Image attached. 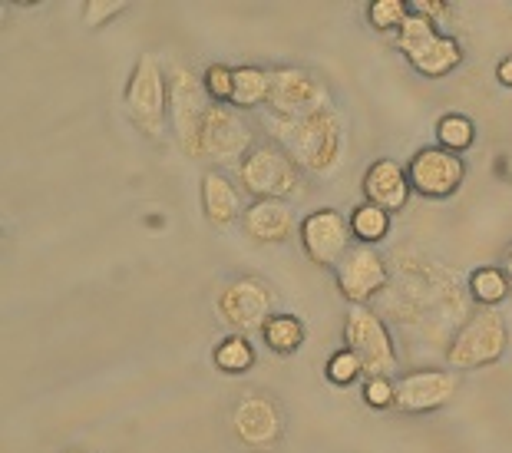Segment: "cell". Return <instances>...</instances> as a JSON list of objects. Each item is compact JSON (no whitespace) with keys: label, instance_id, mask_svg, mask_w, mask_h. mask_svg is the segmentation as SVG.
Listing matches in <instances>:
<instances>
[{"label":"cell","instance_id":"cell-1","mask_svg":"<svg viewBox=\"0 0 512 453\" xmlns=\"http://www.w3.org/2000/svg\"><path fill=\"white\" fill-rule=\"evenodd\" d=\"M394 285L380 298V311L400 328L420 334L430 344H446L466 325L470 311V291L453 268L417 255L413 248H397L394 255Z\"/></svg>","mask_w":512,"mask_h":453},{"label":"cell","instance_id":"cell-2","mask_svg":"<svg viewBox=\"0 0 512 453\" xmlns=\"http://www.w3.org/2000/svg\"><path fill=\"white\" fill-rule=\"evenodd\" d=\"M265 129L275 143L311 176H331L344 156V123L334 106L304 116V120H281L265 113Z\"/></svg>","mask_w":512,"mask_h":453},{"label":"cell","instance_id":"cell-3","mask_svg":"<svg viewBox=\"0 0 512 453\" xmlns=\"http://www.w3.org/2000/svg\"><path fill=\"white\" fill-rule=\"evenodd\" d=\"M509 351V325L503 311L496 308H476L466 325L456 331V338L446 348V364L450 371H476L499 364Z\"/></svg>","mask_w":512,"mask_h":453},{"label":"cell","instance_id":"cell-4","mask_svg":"<svg viewBox=\"0 0 512 453\" xmlns=\"http://www.w3.org/2000/svg\"><path fill=\"white\" fill-rule=\"evenodd\" d=\"M301 182H304V169L278 143L255 146L245 163L238 166V186L255 202L261 199L288 202L301 192Z\"/></svg>","mask_w":512,"mask_h":453},{"label":"cell","instance_id":"cell-5","mask_svg":"<svg viewBox=\"0 0 512 453\" xmlns=\"http://www.w3.org/2000/svg\"><path fill=\"white\" fill-rule=\"evenodd\" d=\"M397 50L410 60V67L420 73V77L440 80L450 77V73L463 63V47L453 37H446L437 30V24H430L427 17L410 14L403 20V27L394 34Z\"/></svg>","mask_w":512,"mask_h":453},{"label":"cell","instance_id":"cell-6","mask_svg":"<svg viewBox=\"0 0 512 453\" xmlns=\"http://www.w3.org/2000/svg\"><path fill=\"white\" fill-rule=\"evenodd\" d=\"M344 341L364 364V377H394L397 371V341L387 318L377 308L351 305L344 318Z\"/></svg>","mask_w":512,"mask_h":453},{"label":"cell","instance_id":"cell-7","mask_svg":"<svg viewBox=\"0 0 512 453\" xmlns=\"http://www.w3.org/2000/svg\"><path fill=\"white\" fill-rule=\"evenodd\" d=\"M123 106L139 129L146 136L159 139L162 126H166L169 116V77L162 73V63L156 53H139L133 77L126 83L123 93Z\"/></svg>","mask_w":512,"mask_h":453},{"label":"cell","instance_id":"cell-8","mask_svg":"<svg viewBox=\"0 0 512 453\" xmlns=\"http://www.w3.org/2000/svg\"><path fill=\"white\" fill-rule=\"evenodd\" d=\"M271 315H275V291L255 275L232 278L215 295V318L228 334H245V338L261 334Z\"/></svg>","mask_w":512,"mask_h":453},{"label":"cell","instance_id":"cell-9","mask_svg":"<svg viewBox=\"0 0 512 453\" xmlns=\"http://www.w3.org/2000/svg\"><path fill=\"white\" fill-rule=\"evenodd\" d=\"M212 110V100L205 93L202 77H195L189 67H172L169 73V120L176 129V139L182 146V153H189L199 159L202 149V126L205 116Z\"/></svg>","mask_w":512,"mask_h":453},{"label":"cell","instance_id":"cell-10","mask_svg":"<svg viewBox=\"0 0 512 453\" xmlns=\"http://www.w3.org/2000/svg\"><path fill=\"white\" fill-rule=\"evenodd\" d=\"M228 427H232L235 440L252 453H271L281 440H285V411L275 397L248 391L232 404L228 414Z\"/></svg>","mask_w":512,"mask_h":453},{"label":"cell","instance_id":"cell-11","mask_svg":"<svg viewBox=\"0 0 512 453\" xmlns=\"http://www.w3.org/2000/svg\"><path fill=\"white\" fill-rule=\"evenodd\" d=\"M337 278V291L351 301V305H364L370 308L374 301L387 295V288L394 285V268L377 248L370 245H354L351 252L344 255V262L334 268Z\"/></svg>","mask_w":512,"mask_h":453},{"label":"cell","instance_id":"cell-12","mask_svg":"<svg viewBox=\"0 0 512 453\" xmlns=\"http://www.w3.org/2000/svg\"><path fill=\"white\" fill-rule=\"evenodd\" d=\"M331 106V93L314 73L301 67H275L271 70V96L265 113L281 120H304Z\"/></svg>","mask_w":512,"mask_h":453},{"label":"cell","instance_id":"cell-13","mask_svg":"<svg viewBox=\"0 0 512 453\" xmlns=\"http://www.w3.org/2000/svg\"><path fill=\"white\" fill-rule=\"evenodd\" d=\"M255 149V133L235 113V106L212 103L202 126V149L199 159H209L212 166H242L248 153Z\"/></svg>","mask_w":512,"mask_h":453},{"label":"cell","instance_id":"cell-14","mask_svg":"<svg viewBox=\"0 0 512 453\" xmlns=\"http://www.w3.org/2000/svg\"><path fill=\"white\" fill-rule=\"evenodd\" d=\"M460 391V374L450 368H417L397 377V414L423 417L437 414Z\"/></svg>","mask_w":512,"mask_h":453},{"label":"cell","instance_id":"cell-15","mask_svg":"<svg viewBox=\"0 0 512 453\" xmlns=\"http://www.w3.org/2000/svg\"><path fill=\"white\" fill-rule=\"evenodd\" d=\"M301 248L314 265L337 268L344 262V255L351 252V222L344 212L337 209H314L301 219Z\"/></svg>","mask_w":512,"mask_h":453},{"label":"cell","instance_id":"cell-16","mask_svg":"<svg viewBox=\"0 0 512 453\" xmlns=\"http://www.w3.org/2000/svg\"><path fill=\"white\" fill-rule=\"evenodd\" d=\"M410 189L423 199H450L466 179L463 156L446 153L440 146H423L407 163Z\"/></svg>","mask_w":512,"mask_h":453},{"label":"cell","instance_id":"cell-17","mask_svg":"<svg viewBox=\"0 0 512 453\" xmlns=\"http://www.w3.org/2000/svg\"><path fill=\"white\" fill-rule=\"evenodd\" d=\"M242 225L248 232V239H255L261 245H278V242H288L298 225V215H294L291 202H281V199H261L252 202L242 215Z\"/></svg>","mask_w":512,"mask_h":453},{"label":"cell","instance_id":"cell-18","mask_svg":"<svg viewBox=\"0 0 512 453\" xmlns=\"http://www.w3.org/2000/svg\"><path fill=\"white\" fill-rule=\"evenodd\" d=\"M364 202H374V206L387 209L390 215L400 212L410 202V179L407 169H403L397 159H377L374 166L364 172Z\"/></svg>","mask_w":512,"mask_h":453},{"label":"cell","instance_id":"cell-19","mask_svg":"<svg viewBox=\"0 0 512 453\" xmlns=\"http://www.w3.org/2000/svg\"><path fill=\"white\" fill-rule=\"evenodd\" d=\"M242 186L235 179H228L225 172L212 169L202 176V212L215 229H232V225L245 215Z\"/></svg>","mask_w":512,"mask_h":453},{"label":"cell","instance_id":"cell-20","mask_svg":"<svg viewBox=\"0 0 512 453\" xmlns=\"http://www.w3.org/2000/svg\"><path fill=\"white\" fill-rule=\"evenodd\" d=\"M308 338V328H304V321L294 315V311H275L265 328H261V341H265V348L271 354H278V358H288L294 354Z\"/></svg>","mask_w":512,"mask_h":453},{"label":"cell","instance_id":"cell-21","mask_svg":"<svg viewBox=\"0 0 512 453\" xmlns=\"http://www.w3.org/2000/svg\"><path fill=\"white\" fill-rule=\"evenodd\" d=\"M466 291L476 301V308H496L512 295L509 275L499 265H479L466 278Z\"/></svg>","mask_w":512,"mask_h":453},{"label":"cell","instance_id":"cell-22","mask_svg":"<svg viewBox=\"0 0 512 453\" xmlns=\"http://www.w3.org/2000/svg\"><path fill=\"white\" fill-rule=\"evenodd\" d=\"M271 96V70L265 67H235V93H232V106L235 110H258V106H268Z\"/></svg>","mask_w":512,"mask_h":453},{"label":"cell","instance_id":"cell-23","mask_svg":"<svg viewBox=\"0 0 512 453\" xmlns=\"http://www.w3.org/2000/svg\"><path fill=\"white\" fill-rule=\"evenodd\" d=\"M212 364L222 374H248L255 368V344L245 334H228L212 348Z\"/></svg>","mask_w":512,"mask_h":453},{"label":"cell","instance_id":"cell-24","mask_svg":"<svg viewBox=\"0 0 512 453\" xmlns=\"http://www.w3.org/2000/svg\"><path fill=\"white\" fill-rule=\"evenodd\" d=\"M347 222H351V235L357 239V245L374 248L390 235V212L374 206V202H361V206L347 215Z\"/></svg>","mask_w":512,"mask_h":453},{"label":"cell","instance_id":"cell-25","mask_svg":"<svg viewBox=\"0 0 512 453\" xmlns=\"http://www.w3.org/2000/svg\"><path fill=\"white\" fill-rule=\"evenodd\" d=\"M476 139V123L463 113H443L437 120V146L446 153H466Z\"/></svg>","mask_w":512,"mask_h":453},{"label":"cell","instance_id":"cell-26","mask_svg":"<svg viewBox=\"0 0 512 453\" xmlns=\"http://www.w3.org/2000/svg\"><path fill=\"white\" fill-rule=\"evenodd\" d=\"M407 17H410L407 0H370L367 4V24L380 30V34H390V30L397 34Z\"/></svg>","mask_w":512,"mask_h":453},{"label":"cell","instance_id":"cell-27","mask_svg":"<svg viewBox=\"0 0 512 453\" xmlns=\"http://www.w3.org/2000/svg\"><path fill=\"white\" fill-rule=\"evenodd\" d=\"M324 377H328L334 387H351L364 377V364L357 361V354L351 348H341L331 354L328 364H324Z\"/></svg>","mask_w":512,"mask_h":453},{"label":"cell","instance_id":"cell-28","mask_svg":"<svg viewBox=\"0 0 512 453\" xmlns=\"http://www.w3.org/2000/svg\"><path fill=\"white\" fill-rule=\"evenodd\" d=\"M202 83H205V93H209L212 103L228 106V103H232V93H235V67L212 63V67H205Z\"/></svg>","mask_w":512,"mask_h":453},{"label":"cell","instance_id":"cell-29","mask_svg":"<svg viewBox=\"0 0 512 453\" xmlns=\"http://www.w3.org/2000/svg\"><path fill=\"white\" fill-rule=\"evenodd\" d=\"M361 397L370 411H394L397 404V381L394 377H364Z\"/></svg>","mask_w":512,"mask_h":453},{"label":"cell","instance_id":"cell-30","mask_svg":"<svg viewBox=\"0 0 512 453\" xmlns=\"http://www.w3.org/2000/svg\"><path fill=\"white\" fill-rule=\"evenodd\" d=\"M123 10H126L123 0H86L83 20H86V27H103V24H110L116 14H123Z\"/></svg>","mask_w":512,"mask_h":453},{"label":"cell","instance_id":"cell-31","mask_svg":"<svg viewBox=\"0 0 512 453\" xmlns=\"http://www.w3.org/2000/svg\"><path fill=\"white\" fill-rule=\"evenodd\" d=\"M450 4L446 0H410V14H420L427 17L430 24H443L446 17H450Z\"/></svg>","mask_w":512,"mask_h":453},{"label":"cell","instance_id":"cell-32","mask_svg":"<svg viewBox=\"0 0 512 453\" xmlns=\"http://www.w3.org/2000/svg\"><path fill=\"white\" fill-rule=\"evenodd\" d=\"M496 80L503 86H512V57H503L496 63Z\"/></svg>","mask_w":512,"mask_h":453},{"label":"cell","instance_id":"cell-33","mask_svg":"<svg viewBox=\"0 0 512 453\" xmlns=\"http://www.w3.org/2000/svg\"><path fill=\"white\" fill-rule=\"evenodd\" d=\"M503 272L509 275V285H512V248H509L506 258H503Z\"/></svg>","mask_w":512,"mask_h":453},{"label":"cell","instance_id":"cell-34","mask_svg":"<svg viewBox=\"0 0 512 453\" xmlns=\"http://www.w3.org/2000/svg\"><path fill=\"white\" fill-rule=\"evenodd\" d=\"M67 453H83V450H67Z\"/></svg>","mask_w":512,"mask_h":453}]
</instances>
